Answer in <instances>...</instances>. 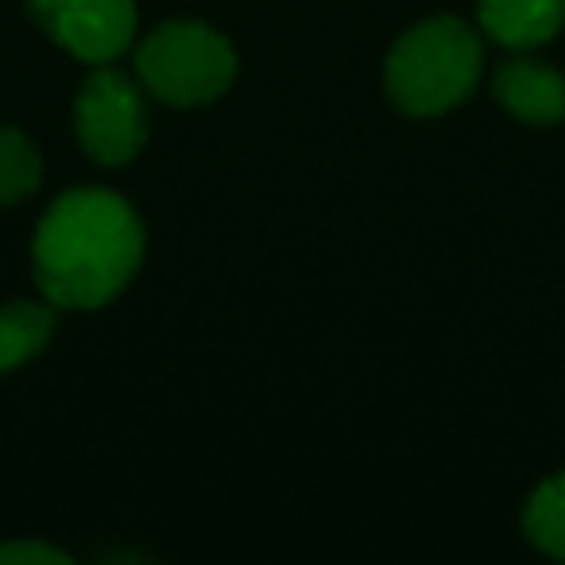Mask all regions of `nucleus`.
<instances>
[{
    "label": "nucleus",
    "mask_w": 565,
    "mask_h": 565,
    "mask_svg": "<svg viewBox=\"0 0 565 565\" xmlns=\"http://www.w3.org/2000/svg\"><path fill=\"white\" fill-rule=\"evenodd\" d=\"M143 259V225L113 190L82 186L63 194L32 241L35 282L55 307L94 310L113 302Z\"/></svg>",
    "instance_id": "1"
},
{
    "label": "nucleus",
    "mask_w": 565,
    "mask_h": 565,
    "mask_svg": "<svg viewBox=\"0 0 565 565\" xmlns=\"http://www.w3.org/2000/svg\"><path fill=\"white\" fill-rule=\"evenodd\" d=\"M484 51L469 24L438 17L399 35L387 55V94L411 117H438L472 94Z\"/></svg>",
    "instance_id": "2"
},
{
    "label": "nucleus",
    "mask_w": 565,
    "mask_h": 565,
    "mask_svg": "<svg viewBox=\"0 0 565 565\" xmlns=\"http://www.w3.org/2000/svg\"><path fill=\"white\" fill-rule=\"evenodd\" d=\"M140 82L167 105H205L236 78V51L221 32L194 20L156 28L136 51Z\"/></svg>",
    "instance_id": "3"
},
{
    "label": "nucleus",
    "mask_w": 565,
    "mask_h": 565,
    "mask_svg": "<svg viewBox=\"0 0 565 565\" xmlns=\"http://www.w3.org/2000/svg\"><path fill=\"white\" fill-rule=\"evenodd\" d=\"M74 132H78L86 156L105 167L132 163L148 143V105H143L136 82L120 71H94L74 102Z\"/></svg>",
    "instance_id": "4"
},
{
    "label": "nucleus",
    "mask_w": 565,
    "mask_h": 565,
    "mask_svg": "<svg viewBox=\"0 0 565 565\" xmlns=\"http://www.w3.org/2000/svg\"><path fill=\"white\" fill-rule=\"evenodd\" d=\"M40 28L82 63H113L136 35V0H28Z\"/></svg>",
    "instance_id": "5"
},
{
    "label": "nucleus",
    "mask_w": 565,
    "mask_h": 565,
    "mask_svg": "<svg viewBox=\"0 0 565 565\" xmlns=\"http://www.w3.org/2000/svg\"><path fill=\"white\" fill-rule=\"evenodd\" d=\"M492 94L511 117L526 125H557L565 120V78L539 58H511L495 71Z\"/></svg>",
    "instance_id": "6"
},
{
    "label": "nucleus",
    "mask_w": 565,
    "mask_h": 565,
    "mask_svg": "<svg viewBox=\"0 0 565 565\" xmlns=\"http://www.w3.org/2000/svg\"><path fill=\"white\" fill-rule=\"evenodd\" d=\"M480 28L503 47H539L565 24V0H480Z\"/></svg>",
    "instance_id": "7"
},
{
    "label": "nucleus",
    "mask_w": 565,
    "mask_h": 565,
    "mask_svg": "<svg viewBox=\"0 0 565 565\" xmlns=\"http://www.w3.org/2000/svg\"><path fill=\"white\" fill-rule=\"evenodd\" d=\"M55 333V310L43 302H12L0 310V372L40 356Z\"/></svg>",
    "instance_id": "8"
},
{
    "label": "nucleus",
    "mask_w": 565,
    "mask_h": 565,
    "mask_svg": "<svg viewBox=\"0 0 565 565\" xmlns=\"http://www.w3.org/2000/svg\"><path fill=\"white\" fill-rule=\"evenodd\" d=\"M523 531L539 550L565 562V472L542 480L534 495L526 500Z\"/></svg>",
    "instance_id": "9"
},
{
    "label": "nucleus",
    "mask_w": 565,
    "mask_h": 565,
    "mask_svg": "<svg viewBox=\"0 0 565 565\" xmlns=\"http://www.w3.org/2000/svg\"><path fill=\"white\" fill-rule=\"evenodd\" d=\"M43 163L35 143L20 128L0 125V205H17L40 186Z\"/></svg>",
    "instance_id": "10"
},
{
    "label": "nucleus",
    "mask_w": 565,
    "mask_h": 565,
    "mask_svg": "<svg viewBox=\"0 0 565 565\" xmlns=\"http://www.w3.org/2000/svg\"><path fill=\"white\" fill-rule=\"evenodd\" d=\"M0 562L4 565H71L66 550H55L47 542H4L0 546Z\"/></svg>",
    "instance_id": "11"
}]
</instances>
